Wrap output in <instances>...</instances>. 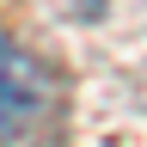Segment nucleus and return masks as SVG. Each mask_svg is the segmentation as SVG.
I'll return each mask as SVG.
<instances>
[{
	"mask_svg": "<svg viewBox=\"0 0 147 147\" xmlns=\"http://www.w3.org/2000/svg\"><path fill=\"white\" fill-rule=\"evenodd\" d=\"M43 104H49L43 67H37L18 43L0 37V141H18L37 117H43Z\"/></svg>",
	"mask_w": 147,
	"mask_h": 147,
	"instance_id": "1",
	"label": "nucleus"
}]
</instances>
